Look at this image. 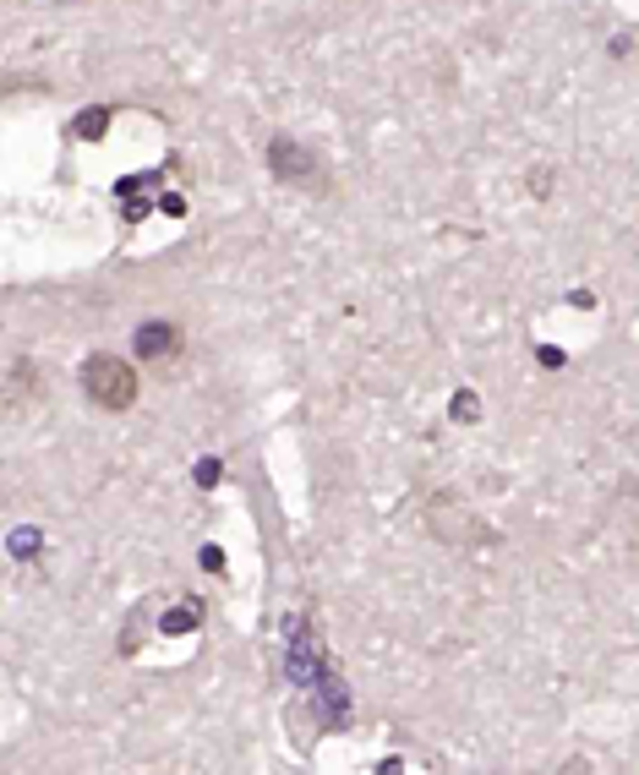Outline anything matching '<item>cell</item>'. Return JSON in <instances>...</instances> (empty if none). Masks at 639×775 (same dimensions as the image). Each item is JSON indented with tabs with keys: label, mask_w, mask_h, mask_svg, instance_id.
Returning <instances> with one entry per match:
<instances>
[{
	"label": "cell",
	"mask_w": 639,
	"mask_h": 775,
	"mask_svg": "<svg viewBox=\"0 0 639 775\" xmlns=\"http://www.w3.org/2000/svg\"><path fill=\"white\" fill-rule=\"evenodd\" d=\"M83 388L99 410H132L137 405V371L121 355H94L83 366Z\"/></svg>",
	"instance_id": "cell-1"
},
{
	"label": "cell",
	"mask_w": 639,
	"mask_h": 775,
	"mask_svg": "<svg viewBox=\"0 0 639 775\" xmlns=\"http://www.w3.org/2000/svg\"><path fill=\"white\" fill-rule=\"evenodd\" d=\"M268 159H273V170H279V181H306V186H317V159H311L306 148H295L290 137H279Z\"/></svg>",
	"instance_id": "cell-2"
},
{
	"label": "cell",
	"mask_w": 639,
	"mask_h": 775,
	"mask_svg": "<svg viewBox=\"0 0 639 775\" xmlns=\"http://www.w3.org/2000/svg\"><path fill=\"white\" fill-rule=\"evenodd\" d=\"M137 349H143V355H175V349H181V333H175L170 322H148V328H137Z\"/></svg>",
	"instance_id": "cell-3"
}]
</instances>
